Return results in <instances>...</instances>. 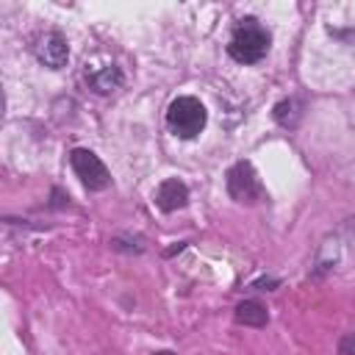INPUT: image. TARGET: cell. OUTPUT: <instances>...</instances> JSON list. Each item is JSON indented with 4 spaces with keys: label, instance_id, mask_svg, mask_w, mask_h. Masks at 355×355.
<instances>
[{
    "label": "cell",
    "instance_id": "cell-2",
    "mask_svg": "<svg viewBox=\"0 0 355 355\" xmlns=\"http://www.w3.org/2000/svg\"><path fill=\"white\" fill-rule=\"evenodd\" d=\"M205 119H208L205 105L197 97H189V94L186 97H175L169 103V108H166V125L180 139L200 136V130L205 128Z\"/></svg>",
    "mask_w": 355,
    "mask_h": 355
},
{
    "label": "cell",
    "instance_id": "cell-5",
    "mask_svg": "<svg viewBox=\"0 0 355 355\" xmlns=\"http://www.w3.org/2000/svg\"><path fill=\"white\" fill-rule=\"evenodd\" d=\"M36 58L44 67H50V69L67 67V61H69V44H67V39L61 33H55V31L53 33H44L36 42Z\"/></svg>",
    "mask_w": 355,
    "mask_h": 355
},
{
    "label": "cell",
    "instance_id": "cell-6",
    "mask_svg": "<svg viewBox=\"0 0 355 355\" xmlns=\"http://www.w3.org/2000/svg\"><path fill=\"white\" fill-rule=\"evenodd\" d=\"M186 202H189V189H186V183L178 180V178L164 180V183L158 186V191H155V205H158L161 211H166V214L183 208Z\"/></svg>",
    "mask_w": 355,
    "mask_h": 355
},
{
    "label": "cell",
    "instance_id": "cell-8",
    "mask_svg": "<svg viewBox=\"0 0 355 355\" xmlns=\"http://www.w3.org/2000/svg\"><path fill=\"white\" fill-rule=\"evenodd\" d=\"M236 322H241V324H247V327H263V324L269 322V313H266V308H263L261 302L247 300V302H241V305L236 308Z\"/></svg>",
    "mask_w": 355,
    "mask_h": 355
},
{
    "label": "cell",
    "instance_id": "cell-10",
    "mask_svg": "<svg viewBox=\"0 0 355 355\" xmlns=\"http://www.w3.org/2000/svg\"><path fill=\"white\" fill-rule=\"evenodd\" d=\"M338 355H355V333H347L338 341Z\"/></svg>",
    "mask_w": 355,
    "mask_h": 355
},
{
    "label": "cell",
    "instance_id": "cell-9",
    "mask_svg": "<svg viewBox=\"0 0 355 355\" xmlns=\"http://www.w3.org/2000/svg\"><path fill=\"white\" fill-rule=\"evenodd\" d=\"M302 105L294 100V97H288V100H280L277 105H275V119L283 125V128H294L297 122H300V116H302V111H300Z\"/></svg>",
    "mask_w": 355,
    "mask_h": 355
},
{
    "label": "cell",
    "instance_id": "cell-11",
    "mask_svg": "<svg viewBox=\"0 0 355 355\" xmlns=\"http://www.w3.org/2000/svg\"><path fill=\"white\" fill-rule=\"evenodd\" d=\"M153 355H175V352H169V349H161V352H153Z\"/></svg>",
    "mask_w": 355,
    "mask_h": 355
},
{
    "label": "cell",
    "instance_id": "cell-4",
    "mask_svg": "<svg viewBox=\"0 0 355 355\" xmlns=\"http://www.w3.org/2000/svg\"><path fill=\"white\" fill-rule=\"evenodd\" d=\"M227 194L236 202H258L263 197V186L255 175V169L247 161H239L227 172Z\"/></svg>",
    "mask_w": 355,
    "mask_h": 355
},
{
    "label": "cell",
    "instance_id": "cell-7",
    "mask_svg": "<svg viewBox=\"0 0 355 355\" xmlns=\"http://www.w3.org/2000/svg\"><path fill=\"white\" fill-rule=\"evenodd\" d=\"M86 80H89V86H92L97 94H108V92L119 89V83H122V72H119V67L105 64L103 69H92V72H86Z\"/></svg>",
    "mask_w": 355,
    "mask_h": 355
},
{
    "label": "cell",
    "instance_id": "cell-1",
    "mask_svg": "<svg viewBox=\"0 0 355 355\" xmlns=\"http://www.w3.org/2000/svg\"><path fill=\"white\" fill-rule=\"evenodd\" d=\"M269 44H272L269 31L258 19L247 17V19H241L236 25V31L230 36V44H227V53L239 64H255V61H261L269 53Z\"/></svg>",
    "mask_w": 355,
    "mask_h": 355
},
{
    "label": "cell",
    "instance_id": "cell-3",
    "mask_svg": "<svg viewBox=\"0 0 355 355\" xmlns=\"http://www.w3.org/2000/svg\"><path fill=\"white\" fill-rule=\"evenodd\" d=\"M69 164H72L75 175L80 178V183H83L86 189L100 191V189H105V186L111 183V175H108L105 164H103L92 150H86V147H75V150L69 153Z\"/></svg>",
    "mask_w": 355,
    "mask_h": 355
}]
</instances>
